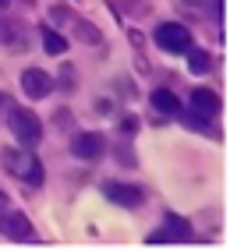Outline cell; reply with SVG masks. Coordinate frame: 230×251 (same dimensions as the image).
Here are the masks:
<instances>
[{
    "instance_id": "cell-20",
    "label": "cell",
    "mask_w": 230,
    "mask_h": 251,
    "mask_svg": "<svg viewBox=\"0 0 230 251\" xmlns=\"http://www.w3.org/2000/svg\"><path fill=\"white\" fill-rule=\"evenodd\" d=\"M4 103H7V96H4V92H0V106H4Z\"/></svg>"
},
{
    "instance_id": "cell-6",
    "label": "cell",
    "mask_w": 230,
    "mask_h": 251,
    "mask_svg": "<svg viewBox=\"0 0 230 251\" xmlns=\"http://www.w3.org/2000/svg\"><path fill=\"white\" fill-rule=\"evenodd\" d=\"M22 89H25L28 99H43V96L53 92V78L43 68H28V71H22Z\"/></svg>"
},
{
    "instance_id": "cell-18",
    "label": "cell",
    "mask_w": 230,
    "mask_h": 251,
    "mask_svg": "<svg viewBox=\"0 0 230 251\" xmlns=\"http://www.w3.org/2000/svg\"><path fill=\"white\" fill-rule=\"evenodd\" d=\"M0 209H7V195L4 191H0Z\"/></svg>"
},
{
    "instance_id": "cell-4",
    "label": "cell",
    "mask_w": 230,
    "mask_h": 251,
    "mask_svg": "<svg viewBox=\"0 0 230 251\" xmlns=\"http://www.w3.org/2000/svg\"><path fill=\"white\" fill-rule=\"evenodd\" d=\"M71 152H75L78 159L92 163V159H100V156L106 152V138L100 135V131H78V135L71 138Z\"/></svg>"
},
{
    "instance_id": "cell-1",
    "label": "cell",
    "mask_w": 230,
    "mask_h": 251,
    "mask_svg": "<svg viewBox=\"0 0 230 251\" xmlns=\"http://www.w3.org/2000/svg\"><path fill=\"white\" fill-rule=\"evenodd\" d=\"M0 159H4V170H7L11 177H18V180L32 184V188H39V184H43V163L32 156L25 145H11V149H4V152H0Z\"/></svg>"
},
{
    "instance_id": "cell-13",
    "label": "cell",
    "mask_w": 230,
    "mask_h": 251,
    "mask_svg": "<svg viewBox=\"0 0 230 251\" xmlns=\"http://www.w3.org/2000/svg\"><path fill=\"white\" fill-rule=\"evenodd\" d=\"M188 68H191V75H205V71L212 68V57L205 53V50L191 46V50H188Z\"/></svg>"
},
{
    "instance_id": "cell-19",
    "label": "cell",
    "mask_w": 230,
    "mask_h": 251,
    "mask_svg": "<svg viewBox=\"0 0 230 251\" xmlns=\"http://www.w3.org/2000/svg\"><path fill=\"white\" fill-rule=\"evenodd\" d=\"M11 7V0H0V11H7Z\"/></svg>"
},
{
    "instance_id": "cell-12",
    "label": "cell",
    "mask_w": 230,
    "mask_h": 251,
    "mask_svg": "<svg viewBox=\"0 0 230 251\" xmlns=\"http://www.w3.org/2000/svg\"><path fill=\"white\" fill-rule=\"evenodd\" d=\"M43 50H46L50 57H60L64 50H68V39H64L57 28H50V25H46V28H43Z\"/></svg>"
},
{
    "instance_id": "cell-14",
    "label": "cell",
    "mask_w": 230,
    "mask_h": 251,
    "mask_svg": "<svg viewBox=\"0 0 230 251\" xmlns=\"http://www.w3.org/2000/svg\"><path fill=\"white\" fill-rule=\"evenodd\" d=\"M184 124H188V131H199V135H209V138H216V131H212V124L205 121V117L184 113Z\"/></svg>"
},
{
    "instance_id": "cell-7",
    "label": "cell",
    "mask_w": 230,
    "mask_h": 251,
    "mask_svg": "<svg viewBox=\"0 0 230 251\" xmlns=\"http://www.w3.org/2000/svg\"><path fill=\"white\" fill-rule=\"evenodd\" d=\"M0 233L11 237V241H28L32 237V223L22 212H7V216H0Z\"/></svg>"
},
{
    "instance_id": "cell-9",
    "label": "cell",
    "mask_w": 230,
    "mask_h": 251,
    "mask_svg": "<svg viewBox=\"0 0 230 251\" xmlns=\"http://www.w3.org/2000/svg\"><path fill=\"white\" fill-rule=\"evenodd\" d=\"M153 110H159V113H167V117H174V113H180V99L170 92V89H156L153 96Z\"/></svg>"
},
{
    "instance_id": "cell-10",
    "label": "cell",
    "mask_w": 230,
    "mask_h": 251,
    "mask_svg": "<svg viewBox=\"0 0 230 251\" xmlns=\"http://www.w3.org/2000/svg\"><path fill=\"white\" fill-rule=\"evenodd\" d=\"M163 226H167V237L170 241H191V223L180 220V216L167 212V216H163Z\"/></svg>"
},
{
    "instance_id": "cell-11",
    "label": "cell",
    "mask_w": 230,
    "mask_h": 251,
    "mask_svg": "<svg viewBox=\"0 0 230 251\" xmlns=\"http://www.w3.org/2000/svg\"><path fill=\"white\" fill-rule=\"evenodd\" d=\"M0 43L18 53V50H28V32H25L22 25H7L4 32H0Z\"/></svg>"
},
{
    "instance_id": "cell-8",
    "label": "cell",
    "mask_w": 230,
    "mask_h": 251,
    "mask_svg": "<svg viewBox=\"0 0 230 251\" xmlns=\"http://www.w3.org/2000/svg\"><path fill=\"white\" fill-rule=\"evenodd\" d=\"M188 103H191V113L195 117H205V121L220 113V96L212 92V89H195Z\"/></svg>"
},
{
    "instance_id": "cell-15",
    "label": "cell",
    "mask_w": 230,
    "mask_h": 251,
    "mask_svg": "<svg viewBox=\"0 0 230 251\" xmlns=\"http://www.w3.org/2000/svg\"><path fill=\"white\" fill-rule=\"evenodd\" d=\"M75 32H78V39H85V43H92V46L103 39V36H100V28H92L89 22H75Z\"/></svg>"
},
{
    "instance_id": "cell-2",
    "label": "cell",
    "mask_w": 230,
    "mask_h": 251,
    "mask_svg": "<svg viewBox=\"0 0 230 251\" xmlns=\"http://www.w3.org/2000/svg\"><path fill=\"white\" fill-rule=\"evenodd\" d=\"M7 127L14 131V138H18L25 149H32V145L43 142V121H39L28 106H14V110L7 113Z\"/></svg>"
},
{
    "instance_id": "cell-17",
    "label": "cell",
    "mask_w": 230,
    "mask_h": 251,
    "mask_svg": "<svg viewBox=\"0 0 230 251\" xmlns=\"http://www.w3.org/2000/svg\"><path fill=\"white\" fill-rule=\"evenodd\" d=\"M149 244H174V241L167 237V230H163V233H153V237H149Z\"/></svg>"
},
{
    "instance_id": "cell-3",
    "label": "cell",
    "mask_w": 230,
    "mask_h": 251,
    "mask_svg": "<svg viewBox=\"0 0 230 251\" xmlns=\"http://www.w3.org/2000/svg\"><path fill=\"white\" fill-rule=\"evenodd\" d=\"M153 39L159 50H167V53H188V50L195 46L191 43V32L180 25V22H163L156 32H153Z\"/></svg>"
},
{
    "instance_id": "cell-5",
    "label": "cell",
    "mask_w": 230,
    "mask_h": 251,
    "mask_svg": "<svg viewBox=\"0 0 230 251\" xmlns=\"http://www.w3.org/2000/svg\"><path fill=\"white\" fill-rule=\"evenodd\" d=\"M103 195L110 198L113 205H124V209H138L142 198H145L135 184H124V180H106V184H103Z\"/></svg>"
},
{
    "instance_id": "cell-16",
    "label": "cell",
    "mask_w": 230,
    "mask_h": 251,
    "mask_svg": "<svg viewBox=\"0 0 230 251\" xmlns=\"http://www.w3.org/2000/svg\"><path fill=\"white\" fill-rule=\"evenodd\" d=\"M135 131H138V117H131V113H128L124 121H121V135H128V138H131Z\"/></svg>"
}]
</instances>
